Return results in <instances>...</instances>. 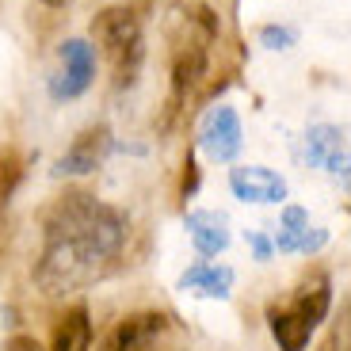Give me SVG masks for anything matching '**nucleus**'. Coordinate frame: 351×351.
I'll return each instance as SVG.
<instances>
[{
	"instance_id": "obj_8",
	"label": "nucleus",
	"mask_w": 351,
	"mask_h": 351,
	"mask_svg": "<svg viewBox=\"0 0 351 351\" xmlns=\"http://www.w3.org/2000/svg\"><path fill=\"white\" fill-rule=\"evenodd\" d=\"M306 157H309V165L325 168L328 176H336V180H348V141H343L340 126H332V123L309 126Z\"/></svg>"
},
{
	"instance_id": "obj_14",
	"label": "nucleus",
	"mask_w": 351,
	"mask_h": 351,
	"mask_svg": "<svg viewBox=\"0 0 351 351\" xmlns=\"http://www.w3.org/2000/svg\"><path fill=\"white\" fill-rule=\"evenodd\" d=\"M294 31H290V27H279V23H267L260 31V43L267 46V50H290V46H294Z\"/></svg>"
},
{
	"instance_id": "obj_16",
	"label": "nucleus",
	"mask_w": 351,
	"mask_h": 351,
	"mask_svg": "<svg viewBox=\"0 0 351 351\" xmlns=\"http://www.w3.org/2000/svg\"><path fill=\"white\" fill-rule=\"evenodd\" d=\"M46 8H65V4H69V0H43Z\"/></svg>"
},
{
	"instance_id": "obj_7",
	"label": "nucleus",
	"mask_w": 351,
	"mask_h": 351,
	"mask_svg": "<svg viewBox=\"0 0 351 351\" xmlns=\"http://www.w3.org/2000/svg\"><path fill=\"white\" fill-rule=\"evenodd\" d=\"M107 153H111V130H107L104 123L88 126L84 134L73 138V145L65 149V157L58 160L53 172L58 176H88V172H96V168L104 165Z\"/></svg>"
},
{
	"instance_id": "obj_13",
	"label": "nucleus",
	"mask_w": 351,
	"mask_h": 351,
	"mask_svg": "<svg viewBox=\"0 0 351 351\" xmlns=\"http://www.w3.org/2000/svg\"><path fill=\"white\" fill-rule=\"evenodd\" d=\"M92 348V321L84 306H73L53 328V351H88Z\"/></svg>"
},
{
	"instance_id": "obj_10",
	"label": "nucleus",
	"mask_w": 351,
	"mask_h": 351,
	"mask_svg": "<svg viewBox=\"0 0 351 351\" xmlns=\"http://www.w3.org/2000/svg\"><path fill=\"white\" fill-rule=\"evenodd\" d=\"M328 245V229L309 226V214L302 206H287L279 221V233H275V248L279 252H317V248Z\"/></svg>"
},
{
	"instance_id": "obj_11",
	"label": "nucleus",
	"mask_w": 351,
	"mask_h": 351,
	"mask_svg": "<svg viewBox=\"0 0 351 351\" xmlns=\"http://www.w3.org/2000/svg\"><path fill=\"white\" fill-rule=\"evenodd\" d=\"M187 233L202 256H218L229 248V218L221 210H191L187 214Z\"/></svg>"
},
{
	"instance_id": "obj_4",
	"label": "nucleus",
	"mask_w": 351,
	"mask_h": 351,
	"mask_svg": "<svg viewBox=\"0 0 351 351\" xmlns=\"http://www.w3.org/2000/svg\"><path fill=\"white\" fill-rule=\"evenodd\" d=\"M328 279L325 275H313L309 282H302V290L294 294V302L282 309H271L267 321H271V332L279 340L282 351H306L309 332L321 325V317L328 313Z\"/></svg>"
},
{
	"instance_id": "obj_2",
	"label": "nucleus",
	"mask_w": 351,
	"mask_h": 351,
	"mask_svg": "<svg viewBox=\"0 0 351 351\" xmlns=\"http://www.w3.org/2000/svg\"><path fill=\"white\" fill-rule=\"evenodd\" d=\"M218 38V16L199 0H176L168 12V46H172V88L176 99L195 88L206 73V58Z\"/></svg>"
},
{
	"instance_id": "obj_6",
	"label": "nucleus",
	"mask_w": 351,
	"mask_h": 351,
	"mask_svg": "<svg viewBox=\"0 0 351 351\" xmlns=\"http://www.w3.org/2000/svg\"><path fill=\"white\" fill-rule=\"evenodd\" d=\"M241 141H245V134H241L237 111L229 104L210 107L206 119H202V126H199V149L206 153L214 165H229V160L241 153Z\"/></svg>"
},
{
	"instance_id": "obj_5",
	"label": "nucleus",
	"mask_w": 351,
	"mask_h": 351,
	"mask_svg": "<svg viewBox=\"0 0 351 351\" xmlns=\"http://www.w3.org/2000/svg\"><path fill=\"white\" fill-rule=\"evenodd\" d=\"M58 73L50 77V96L53 99H77L84 96L96 80V46L88 38H65L58 50Z\"/></svg>"
},
{
	"instance_id": "obj_12",
	"label": "nucleus",
	"mask_w": 351,
	"mask_h": 351,
	"mask_svg": "<svg viewBox=\"0 0 351 351\" xmlns=\"http://www.w3.org/2000/svg\"><path fill=\"white\" fill-rule=\"evenodd\" d=\"M180 287L191 294H206V298H229L233 290V271L226 263H195L180 275Z\"/></svg>"
},
{
	"instance_id": "obj_1",
	"label": "nucleus",
	"mask_w": 351,
	"mask_h": 351,
	"mask_svg": "<svg viewBox=\"0 0 351 351\" xmlns=\"http://www.w3.org/2000/svg\"><path fill=\"white\" fill-rule=\"evenodd\" d=\"M126 241V218L92 195L73 191L46 214V245L35 267L43 294H69L96 282Z\"/></svg>"
},
{
	"instance_id": "obj_9",
	"label": "nucleus",
	"mask_w": 351,
	"mask_h": 351,
	"mask_svg": "<svg viewBox=\"0 0 351 351\" xmlns=\"http://www.w3.org/2000/svg\"><path fill=\"white\" fill-rule=\"evenodd\" d=\"M229 187H233V195H237L241 202H256V206L287 199V180H282L279 172H271V168H263V165L233 168V172H229Z\"/></svg>"
},
{
	"instance_id": "obj_3",
	"label": "nucleus",
	"mask_w": 351,
	"mask_h": 351,
	"mask_svg": "<svg viewBox=\"0 0 351 351\" xmlns=\"http://www.w3.org/2000/svg\"><path fill=\"white\" fill-rule=\"evenodd\" d=\"M92 38L111 62V80L114 88H130L145 62V38H141V23L130 8H104L92 19Z\"/></svg>"
},
{
	"instance_id": "obj_15",
	"label": "nucleus",
	"mask_w": 351,
	"mask_h": 351,
	"mask_svg": "<svg viewBox=\"0 0 351 351\" xmlns=\"http://www.w3.org/2000/svg\"><path fill=\"white\" fill-rule=\"evenodd\" d=\"M248 245H252L256 260H267V256H271V245H267V241H263L260 233H256V229H248Z\"/></svg>"
}]
</instances>
